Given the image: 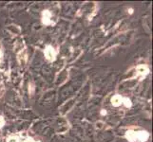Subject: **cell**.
<instances>
[{
    "instance_id": "1",
    "label": "cell",
    "mask_w": 153,
    "mask_h": 142,
    "mask_svg": "<svg viewBox=\"0 0 153 142\" xmlns=\"http://www.w3.org/2000/svg\"><path fill=\"white\" fill-rule=\"evenodd\" d=\"M45 55H46V58L48 60L53 61L55 59V56H56V52L54 50V48L51 46L47 47V48L45 49Z\"/></svg>"
},
{
    "instance_id": "2",
    "label": "cell",
    "mask_w": 153,
    "mask_h": 142,
    "mask_svg": "<svg viewBox=\"0 0 153 142\" xmlns=\"http://www.w3.org/2000/svg\"><path fill=\"white\" fill-rule=\"evenodd\" d=\"M111 103H112L113 106L118 107V106H120V105L123 103V98L121 96H119V95H115L114 97H112Z\"/></svg>"
},
{
    "instance_id": "3",
    "label": "cell",
    "mask_w": 153,
    "mask_h": 142,
    "mask_svg": "<svg viewBox=\"0 0 153 142\" xmlns=\"http://www.w3.org/2000/svg\"><path fill=\"white\" fill-rule=\"evenodd\" d=\"M148 138V134L147 132H138L136 133V139L141 141H146Z\"/></svg>"
},
{
    "instance_id": "4",
    "label": "cell",
    "mask_w": 153,
    "mask_h": 142,
    "mask_svg": "<svg viewBox=\"0 0 153 142\" xmlns=\"http://www.w3.org/2000/svg\"><path fill=\"white\" fill-rule=\"evenodd\" d=\"M137 72H138L139 75L144 76L148 73V68L146 66H138V68H137Z\"/></svg>"
},
{
    "instance_id": "5",
    "label": "cell",
    "mask_w": 153,
    "mask_h": 142,
    "mask_svg": "<svg viewBox=\"0 0 153 142\" xmlns=\"http://www.w3.org/2000/svg\"><path fill=\"white\" fill-rule=\"evenodd\" d=\"M51 17V14L49 13V11H45L43 13V22L45 24H50L51 23V21H50Z\"/></svg>"
},
{
    "instance_id": "6",
    "label": "cell",
    "mask_w": 153,
    "mask_h": 142,
    "mask_svg": "<svg viewBox=\"0 0 153 142\" xmlns=\"http://www.w3.org/2000/svg\"><path fill=\"white\" fill-rule=\"evenodd\" d=\"M127 138L130 140V141L136 140V133H134V132H127Z\"/></svg>"
},
{
    "instance_id": "7",
    "label": "cell",
    "mask_w": 153,
    "mask_h": 142,
    "mask_svg": "<svg viewBox=\"0 0 153 142\" xmlns=\"http://www.w3.org/2000/svg\"><path fill=\"white\" fill-rule=\"evenodd\" d=\"M123 102H125V105H126L127 107H130V106H131L130 100H128L127 98H123Z\"/></svg>"
},
{
    "instance_id": "8",
    "label": "cell",
    "mask_w": 153,
    "mask_h": 142,
    "mask_svg": "<svg viewBox=\"0 0 153 142\" xmlns=\"http://www.w3.org/2000/svg\"><path fill=\"white\" fill-rule=\"evenodd\" d=\"M7 142H19V139L17 138L16 136H11V137L8 138Z\"/></svg>"
},
{
    "instance_id": "9",
    "label": "cell",
    "mask_w": 153,
    "mask_h": 142,
    "mask_svg": "<svg viewBox=\"0 0 153 142\" xmlns=\"http://www.w3.org/2000/svg\"><path fill=\"white\" fill-rule=\"evenodd\" d=\"M4 123H5V121H4V119L2 117H0V127H2Z\"/></svg>"
},
{
    "instance_id": "10",
    "label": "cell",
    "mask_w": 153,
    "mask_h": 142,
    "mask_svg": "<svg viewBox=\"0 0 153 142\" xmlns=\"http://www.w3.org/2000/svg\"><path fill=\"white\" fill-rule=\"evenodd\" d=\"M24 142H34V141H33V139H31V138H28V139H26Z\"/></svg>"
}]
</instances>
